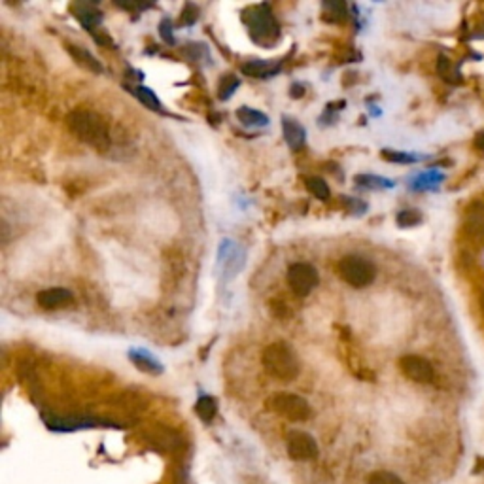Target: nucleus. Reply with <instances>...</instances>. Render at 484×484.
Masks as SVG:
<instances>
[{"instance_id": "f257e3e1", "label": "nucleus", "mask_w": 484, "mask_h": 484, "mask_svg": "<svg viewBox=\"0 0 484 484\" xmlns=\"http://www.w3.org/2000/svg\"><path fill=\"white\" fill-rule=\"evenodd\" d=\"M66 125L71 133L78 136L80 141L97 148L106 150L110 146V131L108 125L97 112L91 110H74L66 116Z\"/></svg>"}, {"instance_id": "f03ea898", "label": "nucleus", "mask_w": 484, "mask_h": 484, "mask_svg": "<svg viewBox=\"0 0 484 484\" xmlns=\"http://www.w3.org/2000/svg\"><path fill=\"white\" fill-rule=\"evenodd\" d=\"M263 369L267 371L268 377H273L282 382H292L299 374V360L292 346L286 343L268 344L263 350L261 356Z\"/></svg>"}, {"instance_id": "7ed1b4c3", "label": "nucleus", "mask_w": 484, "mask_h": 484, "mask_svg": "<svg viewBox=\"0 0 484 484\" xmlns=\"http://www.w3.org/2000/svg\"><path fill=\"white\" fill-rule=\"evenodd\" d=\"M244 23L248 27L252 40L261 44L263 47H268L273 42L278 40L281 36V27L276 23L273 12L267 4H259L244 12Z\"/></svg>"}, {"instance_id": "20e7f679", "label": "nucleus", "mask_w": 484, "mask_h": 484, "mask_svg": "<svg viewBox=\"0 0 484 484\" xmlns=\"http://www.w3.org/2000/svg\"><path fill=\"white\" fill-rule=\"evenodd\" d=\"M338 276L343 278L348 286L362 290V288L371 286L377 278V267L371 259L358 254L344 256L337 265Z\"/></svg>"}, {"instance_id": "39448f33", "label": "nucleus", "mask_w": 484, "mask_h": 484, "mask_svg": "<svg viewBox=\"0 0 484 484\" xmlns=\"http://www.w3.org/2000/svg\"><path fill=\"white\" fill-rule=\"evenodd\" d=\"M265 405H267L268 411L281 414V416L292 422L309 420L310 414H312V408H310L309 401L305 397L297 396V394H288V391L273 394Z\"/></svg>"}, {"instance_id": "423d86ee", "label": "nucleus", "mask_w": 484, "mask_h": 484, "mask_svg": "<svg viewBox=\"0 0 484 484\" xmlns=\"http://www.w3.org/2000/svg\"><path fill=\"white\" fill-rule=\"evenodd\" d=\"M288 286L292 290L293 295L297 297H307L309 293H312L318 282H320V276H318V271L314 268V265L305 261L292 263L288 267L286 273Z\"/></svg>"}, {"instance_id": "0eeeda50", "label": "nucleus", "mask_w": 484, "mask_h": 484, "mask_svg": "<svg viewBox=\"0 0 484 484\" xmlns=\"http://www.w3.org/2000/svg\"><path fill=\"white\" fill-rule=\"evenodd\" d=\"M286 449L288 456L292 460L307 461L318 458V443H316V439L310 433L301 432V430H292V432L288 433Z\"/></svg>"}, {"instance_id": "6e6552de", "label": "nucleus", "mask_w": 484, "mask_h": 484, "mask_svg": "<svg viewBox=\"0 0 484 484\" xmlns=\"http://www.w3.org/2000/svg\"><path fill=\"white\" fill-rule=\"evenodd\" d=\"M46 426L55 433H71L80 432V430H89V427L108 426V422L99 420L95 416H47L44 418Z\"/></svg>"}, {"instance_id": "1a4fd4ad", "label": "nucleus", "mask_w": 484, "mask_h": 484, "mask_svg": "<svg viewBox=\"0 0 484 484\" xmlns=\"http://www.w3.org/2000/svg\"><path fill=\"white\" fill-rule=\"evenodd\" d=\"M399 367H401L403 374L411 379L413 382H418V384H427L433 380V367L432 363L424 360L422 356H416V354H408V356H403L399 360Z\"/></svg>"}, {"instance_id": "9d476101", "label": "nucleus", "mask_w": 484, "mask_h": 484, "mask_svg": "<svg viewBox=\"0 0 484 484\" xmlns=\"http://www.w3.org/2000/svg\"><path fill=\"white\" fill-rule=\"evenodd\" d=\"M72 301H74V295H72L71 290L59 286L46 288V290H42L36 295V303L40 305V309L44 310L64 309V307L72 305Z\"/></svg>"}, {"instance_id": "9b49d317", "label": "nucleus", "mask_w": 484, "mask_h": 484, "mask_svg": "<svg viewBox=\"0 0 484 484\" xmlns=\"http://www.w3.org/2000/svg\"><path fill=\"white\" fill-rule=\"evenodd\" d=\"M71 10L74 13V18L88 29V33L97 30V25H100V21H102L100 10H97V6L89 4V2H76V4H72Z\"/></svg>"}, {"instance_id": "f8f14e48", "label": "nucleus", "mask_w": 484, "mask_h": 484, "mask_svg": "<svg viewBox=\"0 0 484 484\" xmlns=\"http://www.w3.org/2000/svg\"><path fill=\"white\" fill-rule=\"evenodd\" d=\"M282 133H284V141L293 152H297L305 146V141H307L305 127L299 122H295L293 117H282Z\"/></svg>"}, {"instance_id": "ddd939ff", "label": "nucleus", "mask_w": 484, "mask_h": 484, "mask_svg": "<svg viewBox=\"0 0 484 484\" xmlns=\"http://www.w3.org/2000/svg\"><path fill=\"white\" fill-rule=\"evenodd\" d=\"M129 360L134 363V367H138L144 373L150 374H161L163 373V365L159 362L158 358L150 354L144 348H131L129 350Z\"/></svg>"}, {"instance_id": "4468645a", "label": "nucleus", "mask_w": 484, "mask_h": 484, "mask_svg": "<svg viewBox=\"0 0 484 484\" xmlns=\"http://www.w3.org/2000/svg\"><path fill=\"white\" fill-rule=\"evenodd\" d=\"M244 76L250 78H273L282 71L281 63H271V61H248L240 66Z\"/></svg>"}, {"instance_id": "2eb2a0df", "label": "nucleus", "mask_w": 484, "mask_h": 484, "mask_svg": "<svg viewBox=\"0 0 484 484\" xmlns=\"http://www.w3.org/2000/svg\"><path fill=\"white\" fill-rule=\"evenodd\" d=\"M66 49H69V53H71L72 57L76 59L78 63L82 64V66H85V69H89L91 72H97V74H102V72H105V66L100 64V61H97V57L91 55L85 47L72 46V44H69Z\"/></svg>"}, {"instance_id": "dca6fc26", "label": "nucleus", "mask_w": 484, "mask_h": 484, "mask_svg": "<svg viewBox=\"0 0 484 484\" xmlns=\"http://www.w3.org/2000/svg\"><path fill=\"white\" fill-rule=\"evenodd\" d=\"M195 414L204 424H211L218 414V401L212 396H201L195 403Z\"/></svg>"}, {"instance_id": "f3484780", "label": "nucleus", "mask_w": 484, "mask_h": 484, "mask_svg": "<svg viewBox=\"0 0 484 484\" xmlns=\"http://www.w3.org/2000/svg\"><path fill=\"white\" fill-rule=\"evenodd\" d=\"M237 117L239 122L246 127H265L268 123L267 114H263L259 110H254V108H248V106H242L237 110Z\"/></svg>"}, {"instance_id": "a211bd4d", "label": "nucleus", "mask_w": 484, "mask_h": 484, "mask_svg": "<svg viewBox=\"0 0 484 484\" xmlns=\"http://www.w3.org/2000/svg\"><path fill=\"white\" fill-rule=\"evenodd\" d=\"M437 72H439V76L443 78L444 82L452 83V85H458V83L461 82V76H460V71H458V66H456V64L452 63L449 57H444V55H441V57H439Z\"/></svg>"}, {"instance_id": "6ab92c4d", "label": "nucleus", "mask_w": 484, "mask_h": 484, "mask_svg": "<svg viewBox=\"0 0 484 484\" xmlns=\"http://www.w3.org/2000/svg\"><path fill=\"white\" fill-rule=\"evenodd\" d=\"M131 93H133L136 99L141 100L142 105L148 106L150 110L161 112V100L158 99V95L153 93L152 89L144 88V85H134V88L131 89Z\"/></svg>"}, {"instance_id": "aec40b11", "label": "nucleus", "mask_w": 484, "mask_h": 484, "mask_svg": "<svg viewBox=\"0 0 484 484\" xmlns=\"http://www.w3.org/2000/svg\"><path fill=\"white\" fill-rule=\"evenodd\" d=\"M467 228L475 235H484V204H473V208L467 214Z\"/></svg>"}, {"instance_id": "412c9836", "label": "nucleus", "mask_w": 484, "mask_h": 484, "mask_svg": "<svg viewBox=\"0 0 484 484\" xmlns=\"http://www.w3.org/2000/svg\"><path fill=\"white\" fill-rule=\"evenodd\" d=\"M305 186H307L310 195H314V197L320 199V201H327V199L331 197V191H329L327 182L318 178V176H310V178H307V180H305Z\"/></svg>"}, {"instance_id": "4be33fe9", "label": "nucleus", "mask_w": 484, "mask_h": 484, "mask_svg": "<svg viewBox=\"0 0 484 484\" xmlns=\"http://www.w3.org/2000/svg\"><path fill=\"white\" fill-rule=\"evenodd\" d=\"M356 182L360 184V186L371 187V189H379V187H382V189H388V187L396 186V184H394L391 180H388V178H382V176H373V175L356 176Z\"/></svg>"}, {"instance_id": "5701e85b", "label": "nucleus", "mask_w": 484, "mask_h": 484, "mask_svg": "<svg viewBox=\"0 0 484 484\" xmlns=\"http://www.w3.org/2000/svg\"><path fill=\"white\" fill-rule=\"evenodd\" d=\"M382 158L386 161H391V163H416L420 161V155H414V153L407 152H396V150H382Z\"/></svg>"}, {"instance_id": "b1692460", "label": "nucleus", "mask_w": 484, "mask_h": 484, "mask_svg": "<svg viewBox=\"0 0 484 484\" xmlns=\"http://www.w3.org/2000/svg\"><path fill=\"white\" fill-rule=\"evenodd\" d=\"M396 220L399 228H414L422 222V214L418 211H401Z\"/></svg>"}, {"instance_id": "393cba45", "label": "nucleus", "mask_w": 484, "mask_h": 484, "mask_svg": "<svg viewBox=\"0 0 484 484\" xmlns=\"http://www.w3.org/2000/svg\"><path fill=\"white\" fill-rule=\"evenodd\" d=\"M441 180H443V175H439V172L432 170V172H426V175L418 176L416 182H414V187H416V189H430L432 186L441 184Z\"/></svg>"}, {"instance_id": "a878e982", "label": "nucleus", "mask_w": 484, "mask_h": 484, "mask_svg": "<svg viewBox=\"0 0 484 484\" xmlns=\"http://www.w3.org/2000/svg\"><path fill=\"white\" fill-rule=\"evenodd\" d=\"M240 85L239 78H235L229 74L228 78H223L222 83H220V89H218V97L222 100H228L231 95H233V91Z\"/></svg>"}, {"instance_id": "bb28decb", "label": "nucleus", "mask_w": 484, "mask_h": 484, "mask_svg": "<svg viewBox=\"0 0 484 484\" xmlns=\"http://www.w3.org/2000/svg\"><path fill=\"white\" fill-rule=\"evenodd\" d=\"M367 484H405L396 473L390 471H377L369 477Z\"/></svg>"}, {"instance_id": "cd10ccee", "label": "nucleus", "mask_w": 484, "mask_h": 484, "mask_svg": "<svg viewBox=\"0 0 484 484\" xmlns=\"http://www.w3.org/2000/svg\"><path fill=\"white\" fill-rule=\"evenodd\" d=\"M324 10L331 13L333 21H343V19L348 18V8L344 2H326Z\"/></svg>"}, {"instance_id": "c85d7f7f", "label": "nucleus", "mask_w": 484, "mask_h": 484, "mask_svg": "<svg viewBox=\"0 0 484 484\" xmlns=\"http://www.w3.org/2000/svg\"><path fill=\"white\" fill-rule=\"evenodd\" d=\"M199 19V8L191 2H187L180 13V25H193Z\"/></svg>"}, {"instance_id": "c756f323", "label": "nucleus", "mask_w": 484, "mask_h": 484, "mask_svg": "<svg viewBox=\"0 0 484 484\" xmlns=\"http://www.w3.org/2000/svg\"><path fill=\"white\" fill-rule=\"evenodd\" d=\"M159 35H161V38H163L167 44H175V35H172V23H170V19H163L161 21V25H159Z\"/></svg>"}, {"instance_id": "7c9ffc66", "label": "nucleus", "mask_w": 484, "mask_h": 484, "mask_svg": "<svg viewBox=\"0 0 484 484\" xmlns=\"http://www.w3.org/2000/svg\"><path fill=\"white\" fill-rule=\"evenodd\" d=\"M305 95V88L301 85V83H293L292 85V97L293 99H299V97H303Z\"/></svg>"}, {"instance_id": "2f4dec72", "label": "nucleus", "mask_w": 484, "mask_h": 484, "mask_svg": "<svg viewBox=\"0 0 484 484\" xmlns=\"http://www.w3.org/2000/svg\"><path fill=\"white\" fill-rule=\"evenodd\" d=\"M475 36H477V38H484V25H483V27H480V29L477 30V35H475Z\"/></svg>"}, {"instance_id": "473e14b6", "label": "nucleus", "mask_w": 484, "mask_h": 484, "mask_svg": "<svg viewBox=\"0 0 484 484\" xmlns=\"http://www.w3.org/2000/svg\"><path fill=\"white\" fill-rule=\"evenodd\" d=\"M483 309H484V295H483Z\"/></svg>"}]
</instances>
